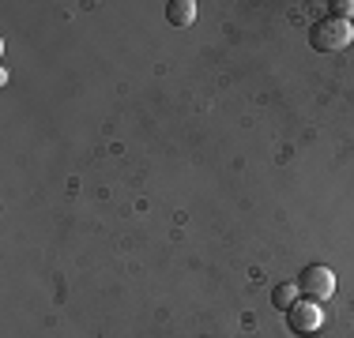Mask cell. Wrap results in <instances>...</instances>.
Here are the masks:
<instances>
[{"mask_svg": "<svg viewBox=\"0 0 354 338\" xmlns=\"http://www.w3.org/2000/svg\"><path fill=\"white\" fill-rule=\"evenodd\" d=\"M166 19H170V27H189L196 19V0H170L166 4Z\"/></svg>", "mask_w": 354, "mask_h": 338, "instance_id": "obj_4", "label": "cell"}, {"mask_svg": "<svg viewBox=\"0 0 354 338\" xmlns=\"http://www.w3.org/2000/svg\"><path fill=\"white\" fill-rule=\"evenodd\" d=\"M294 286H298V293L306 301L324 304L335 293V275H332V267H324V264H309V267H301V275Z\"/></svg>", "mask_w": 354, "mask_h": 338, "instance_id": "obj_2", "label": "cell"}, {"mask_svg": "<svg viewBox=\"0 0 354 338\" xmlns=\"http://www.w3.org/2000/svg\"><path fill=\"white\" fill-rule=\"evenodd\" d=\"M328 8H332V15H335V19H354V0H332V4H328Z\"/></svg>", "mask_w": 354, "mask_h": 338, "instance_id": "obj_6", "label": "cell"}, {"mask_svg": "<svg viewBox=\"0 0 354 338\" xmlns=\"http://www.w3.org/2000/svg\"><path fill=\"white\" fill-rule=\"evenodd\" d=\"M351 41H354V27L347 19H335V15H324V19L313 23V30H309V46H313L317 53H339Z\"/></svg>", "mask_w": 354, "mask_h": 338, "instance_id": "obj_1", "label": "cell"}, {"mask_svg": "<svg viewBox=\"0 0 354 338\" xmlns=\"http://www.w3.org/2000/svg\"><path fill=\"white\" fill-rule=\"evenodd\" d=\"M294 301H298V286H294V282H279V286L272 290V304H275L279 312H286Z\"/></svg>", "mask_w": 354, "mask_h": 338, "instance_id": "obj_5", "label": "cell"}, {"mask_svg": "<svg viewBox=\"0 0 354 338\" xmlns=\"http://www.w3.org/2000/svg\"><path fill=\"white\" fill-rule=\"evenodd\" d=\"M320 324H324V308H320L317 301H294L290 308H286V327H290L298 338H309L320 331Z\"/></svg>", "mask_w": 354, "mask_h": 338, "instance_id": "obj_3", "label": "cell"}]
</instances>
